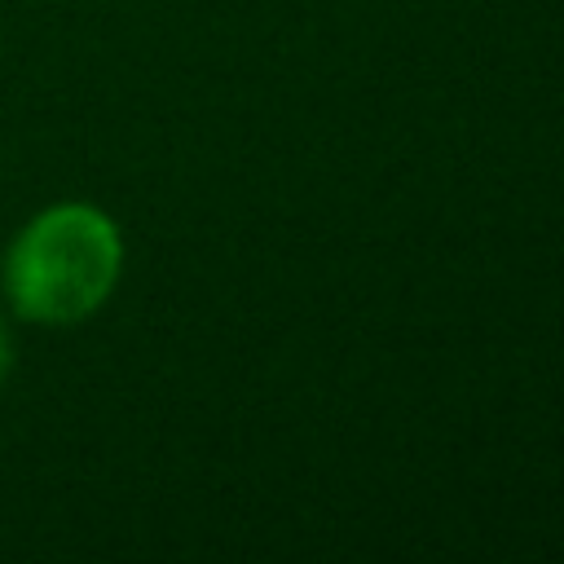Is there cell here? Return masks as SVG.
Here are the masks:
<instances>
[{
  "mask_svg": "<svg viewBox=\"0 0 564 564\" xmlns=\"http://www.w3.org/2000/svg\"><path fill=\"white\" fill-rule=\"evenodd\" d=\"M123 234L88 198H57L31 212L0 251L9 317L26 326H79L119 286Z\"/></svg>",
  "mask_w": 564,
  "mask_h": 564,
  "instance_id": "cell-1",
  "label": "cell"
},
{
  "mask_svg": "<svg viewBox=\"0 0 564 564\" xmlns=\"http://www.w3.org/2000/svg\"><path fill=\"white\" fill-rule=\"evenodd\" d=\"M13 366H18V339H13L9 317H0V383L13 375Z\"/></svg>",
  "mask_w": 564,
  "mask_h": 564,
  "instance_id": "cell-2",
  "label": "cell"
}]
</instances>
